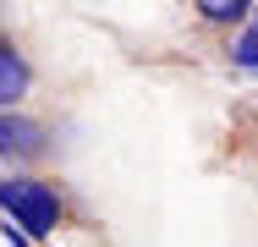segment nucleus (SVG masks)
Wrapping results in <instances>:
<instances>
[{"label":"nucleus","mask_w":258,"mask_h":247,"mask_svg":"<svg viewBox=\"0 0 258 247\" xmlns=\"http://www.w3.org/2000/svg\"><path fill=\"white\" fill-rule=\"evenodd\" d=\"M0 209H6L28 236H50L55 214H60L55 187H44V181H0Z\"/></svg>","instance_id":"nucleus-1"},{"label":"nucleus","mask_w":258,"mask_h":247,"mask_svg":"<svg viewBox=\"0 0 258 247\" xmlns=\"http://www.w3.org/2000/svg\"><path fill=\"white\" fill-rule=\"evenodd\" d=\"M231 55H236V66H253V72H258V28H247V33L236 39Z\"/></svg>","instance_id":"nucleus-5"},{"label":"nucleus","mask_w":258,"mask_h":247,"mask_svg":"<svg viewBox=\"0 0 258 247\" xmlns=\"http://www.w3.org/2000/svg\"><path fill=\"white\" fill-rule=\"evenodd\" d=\"M209 22H231V17H242V11H253V6H242V0H204L198 6Z\"/></svg>","instance_id":"nucleus-4"},{"label":"nucleus","mask_w":258,"mask_h":247,"mask_svg":"<svg viewBox=\"0 0 258 247\" xmlns=\"http://www.w3.org/2000/svg\"><path fill=\"white\" fill-rule=\"evenodd\" d=\"M22 88H28V66H22L11 49H0V104H6V99H17Z\"/></svg>","instance_id":"nucleus-3"},{"label":"nucleus","mask_w":258,"mask_h":247,"mask_svg":"<svg viewBox=\"0 0 258 247\" xmlns=\"http://www.w3.org/2000/svg\"><path fill=\"white\" fill-rule=\"evenodd\" d=\"M44 143L39 121H22V115H0V148H17V154H33Z\"/></svg>","instance_id":"nucleus-2"},{"label":"nucleus","mask_w":258,"mask_h":247,"mask_svg":"<svg viewBox=\"0 0 258 247\" xmlns=\"http://www.w3.org/2000/svg\"><path fill=\"white\" fill-rule=\"evenodd\" d=\"M253 11H258V6H253Z\"/></svg>","instance_id":"nucleus-7"},{"label":"nucleus","mask_w":258,"mask_h":247,"mask_svg":"<svg viewBox=\"0 0 258 247\" xmlns=\"http://www.w3.org/2000/svg\"><path fill=\"white\" fill-rule=\"evenodd\" d=\"M11 247H28V242H22V236H11Z\"/></svg>","instance_id":"nucleus-6"}]
</instances>
